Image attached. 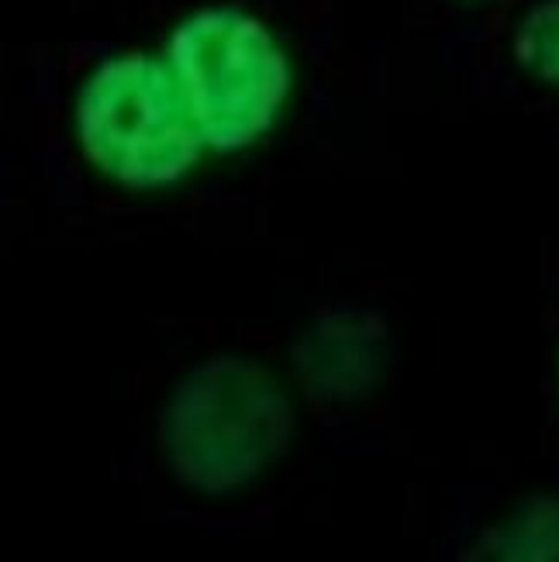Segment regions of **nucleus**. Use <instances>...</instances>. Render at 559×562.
<instances>
[{"instance_id": "f257e3e1", "label": "nucleus", "mask_w": 559, "mask_h": 562, "mask_svg": "<svg viewBox=\"0 0 559 562\" xmlns=\"http://www.w3.org/2000/svg\"><path fill=\"white\" fill-rule=\"evenodd\" d=\"M294 414L283 386L253 359L217 356L190 370L166 411L174 476L201 494L253 483L283 456Z\"/></svg>"}, {"instance_id": "f03ea898", "label": "nucleus", "mask_w": 559, "mask_h": 562, "mask_svg": "<svg viewBox=\"0 0 559 562\" xmlns=\"http://www.w3.org/2000/svg\"><path fill=\"white\" fill-rule=\"evenodd\" d=\"M77 135L108 180L135 190L177 183L208 149L177 69L149 53H121L90 72Z\"/></svg>"}, {"instance_id": "7ed1b4c3", "label": "nucleus", "mask_w": 559, "mask_h": 562, "mask_svg": "<svg viewBox=\"0 0 559 562\" xmlns=\"http://www.w3.org/2000/svg\"><path fill=\"white\" fill-rule=\"evenodd\" d=\"M169 66L208 149H249L277 125L290 93V63L266 24L232 4L201 8L169 35Z\"/></svg>"}, {"instance_id": "20e7f679", "label": "nucleus", "mask_w": 559, "mask_h": 562, "mask_svg": "<svg viewBox=\"0 0 559 562\" xmlns=\"http://www.w3.org/2000/svg\"><path fill=\"white\" fill-rule=\"evenodd\" d=\"M294 356L311 397L356 401L380 380L391 341L373 314H332L304 335Z\"/></svg>"}, {"instance_id": "39448f33", "label": "nucleus", "mask_w": 559, "mask_h": 562, "mask_svg": "<svg viewBox=\"0 0 559 562\" xmlns=\"http://www.w3.org/2000/svg\"><path fill=\"white\" fill-rule=\"evenodd\" d=\"M463 562H559V497H536L467 549Z\"/></svg>"}, {"instance_id": "423d86ee", "label": "nucleus", "mask_w": 559, "mask_h": 562, "mask_svg": "<svg viewBox=\"0 0 559 562\" xmlns=\"http://www.w3.org/2000/svg\"><path fill=\"white\" fill-rule=\"evenodd\" d=\"M512 48L525 72L559 90V0H539L525 11Z\"/></svg>"}]
</instances>
